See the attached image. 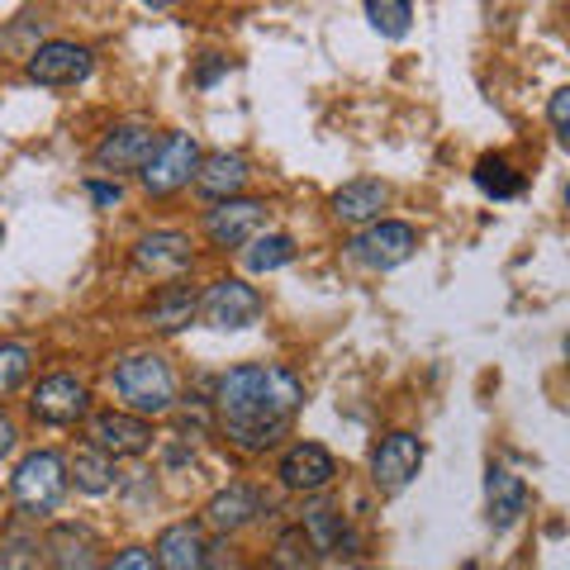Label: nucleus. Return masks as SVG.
<instances>
[{
	"label": "nucleus",
	"instance_id": "nucleus-1",
	"mask_svg": "<svg viewBox=\"0 0 570 570\" xmlns=\"http://www.w3.org/2000/svg\"><path fill=\"white\" fill-rule=\"evenodd\" d=\"M299 404H305V381L276 362H243L214 385V423L228 438V448L247 456L272 452L291 433Z\"/></svg>",
	"mask_w": 570,
	"mask_h": 570
},
{
	"label": "nucleus",
	"instance_id": "nucleus-2",
	"mask_svg": "<svg viewBox=\"0 0 570 570\" xmlns=\"http://www.w3.org/2000/svg\"><path fill=\"white\" fill-rule=\"evenodd\" d=\"M115 395L124 400V414H138V419H163L176 409V371L163 352H124L115 371Z\"/></svg>",
	"mask_w": 570,
	"mask_h": 570
},
{
	"label": "nucleus",
	"instance_id": "nucleus-3",
	"mask_svg": "<svg viewBox=\"0 0 570 570\" xmlns=\"http://www.w3.org/2000/svg\"><path fill=\"white\" fill-rule=\"evenodd\" d=\"M67 490H71V480H67L62 452H29L10 475L14 509H20L24 519H48V513H58Z\"/></svg>",
	"mask_w": 570,
	"mask_h": 570
},
{
	"label": "nucleus",
	"instance_id": "nucleus-4",
	"mask_svg": "<svg viewBox=\"0 0 570 570\" xmlns=\"http://www.w3.org/2000/svg\"><path fill=\"white\" fill-rule=\"evenodd\" d=\"M200 142H195V134H167V138H157V148H153V157L142 163V171H138V181H142V190L148 195H176L181 186H190L195 181V171H200Z\"/></svg>",
	"mask_w": 570,
	"mask_h": 570
},
{
	"label": "nucleus",
	"instance_id": "nucleus-5",
	"mask_svg": "<svg viewBox=\"0 0 570 570\" xmlns=\"http://www.w3.org/2000/svg\"><path fill=\"white\" fill-rule=\"evenodd\" d=\"M262 295L257 285H247L243 276H219L200 295V314L209 328H224V333H238V328H253L262 318Z\"/></svg>",
	"mask_w": 570,
	"mask_h": 570
},
{
	"label": "nucleus",
	"instance_id": "nucleus-6",
	"mask_svg": "<svg viewBox=\"0 0 570 570\" xmlns=\"http://www.w3.org/2000/svg\"><path fill=\"white\" fill-rule=\"evenodd\" d=\"M414 247H419L414 224L376 219V224H366L362 234L347 243V253L362 266H371V272H395V266H404L409 257H414Z\"/></svg>",
	"mask_w": 570,
	"mask_h": 570
},
{
	"label": "nucleus",
	"instance_id": "nucleus-7",
	"mask_svg": "<svg viewBox=\"0 0 570 570\" xmlns=\"http://www.w3.org/2000/svg\"><path fill=\"white\" fill-rule=\"evenodd\" d=\"M262 224H266V200H257V195H238V200H219L205 209V238L224 247V253H243L262 234Z\"/></svg>",
	"mask_w": 570,
	"mask_h": 570
},
{
	"label": "nucleus",
	"instance_id": "nucleus-8",
	"mask_svg": "<svg viewBox=\"0 0 570 570\" xmlns=\"http://www.w3.org/2000/svg\"><path fill=\"white\" fill-rule=\"evenodd\" d=\"M29 414L39 423H52V428H71L81 419H91V390H86L77 376H43L39 385L29 390Z\"/></svg>",
	"mask_w": 570,
	"mask_h": 570
},
{
	"label": "nucleus",
	"instance_id": "nucleus-9",
	"mask_svg": "<svg viewBox=\"0 0 570 570\" xmlns=\"http://www.w3.org/2000/svg\"><path fill=\"white\" fill-rule=\"evenodd\" d=\"M91 67H96V52L86 48V43H71V39H48L29 52V81H39V86H77L91 77Z\"/></svg>",
	"mask_w": 570,
	"mask_h": 570
},
{
	"label": "nucleus",
	"instance_id": "nucleus-10",
	"mask_svg": "<svg viewBox=\"0 0 570 570\" xmlns=\"http://www.w3.org/2000/svg\"><path fill=\"white\" fill-rule=\"evenodd\" d=\"M423 466V442L414 433H385L376 448H371V485H376L381 494H400L409 480L419 475Z\"/></svg>",
	"mask_w": 570,
	"mask_h": 570
},
{
	"label": "nucleus",
	"instance_id": "nucleus-11",
	"mask_svg": "<svg viewBox=\"0 0 570 570\" xmlns=\"http://www.w3.org/2000/svg\"><path fill=\"white\" fill-rule=\"evenodd\" d=\"M276 480L295 494H318L337 480V461L324 442H295V448H285V456L276 461Z\"/></svg>",
	"mask_w": 570,
	"mask_h": 570
},
{
	"label": "nucleus",
	"instance_id": "nucleus-12",
	"mask_svg": "<svg viewBox=\"0 0 570 570\" xmlns=\"http://www.w3.org/2000/svg\"><path fill=\"white\" fill-rule=\"evenodd\" d=\"M134 266L142 276H157V281H176L186 276L195 266V253H190V238L176 234V228H153L134 243Z\"/></svg>",
	"mask_w": 570,
	"mask_h": 570
},
{
	"label": "nucleus",
	"instance_id": "nucleus-13",
	"mask_svg": "<svg viewBox=\"0 0 570 570\" xmlns=\"http://www.w3.org/2000/svg\"><path fill=\"white\" fill-rule=\"evenodd\" d=\"M91 448L110 461L142 456L153 448V423L138 414H124V409H105V414H91Z\"/></svg>",
	"mask_w": 570,
	"mask_h": 570
},
{
	"label": "nucleus",
	"instance_id": "nucleus-14",
	"mask_svg": "<svg viewBox=\"0 0 570 570\" xmlns=\"http://www.w3.org/2000/svg\"><path fill=\"white\" fill-rule=\"evenodd\" d=\"M266 513V499L257 485H247V480H234V485H224L219 494H209L205 504V523L209 532H219V538H234V532H243L247 523H257Z\"/></svg>",
	"mask_w": 570,
	"mask_h": 570
},
{
	"label": "nucleus",
	"instance_id": "nucleus-15",
	"mask_svg": "<svg viewBox=\"0 0 570 570\" xmlns=\"http://www.w3.org/2000/svg\"><path fill=\"white\" fill-rule=\"evenodd\" d=\"M299 532H305V542L314 551H324V557H352L356 551V532L347 523L343 504H333V499H309L305 513H299Z\"/></svg>",
	"mask_w": 570,
	"mask_h": 570
},
{
	"label": "nucleus",
	"instance_id": "nucleus-16",
	"mask_svg": "<svg viewBox=\"0 0 570 570\" xmlns=\"http://www.w3.org/2000/svg\"><path fill=\"white\" fill-rule=\"evenodd\" d=\"M157 148V134L148 129V124H115L110 134H105L96 142V153H91V163L100 171H142V163L153 157Z\"/></svg>",
	"mask_w": 570,
	"mask_h": 570
},
{
	"label": "nucleus",
	"instance_id": "nucleus-17",
	"mask_svg": "<svg viewBox=\"0 0 570 570\" xmlns=\"http://www.w3.org/2000/svg\"><path fill=\"white\" fill-rule=\"evenodd\" d=\"M43 570H100V542L86 523H58L43 538Z\"/></svg>",
	"mask_w": 570,
	"mask_h": 570
},
{
	"label": "nucleus",
	"instance_id": "nucleus-18",
	"mask_svg": "<svg viewBox=\"0 0 570 570\" xmlns=\"http://www.w3.org/2000/svg\"><path fill=\"white\" fill-rule=\"evenodd\" d=\"M214 557V547L205 538V528L200 523H171L157 532V547H153V561L157 570H205Z\"/></svg>",
	"mask_w": 570,
	"mask_h": 570
},
{
	"label": "nucleus",
	"instance_id": "nucleus-19",
	"mask_svg": "<svg viewBox=\"0 0 570 570\" xmlns=\"http://www.w3.org/2000/svg\"><path fill=\"white\" fill-rule=\"evenodd\" d=\"M247 176H253V167H247L243 153H209V157H200L195 186H200V195L209 205H219V200H238Z\"/></svg>",
	"mask_w": 570,
	"mask_h": 570
},
{
	"label": "nucleus",
	"instance_id": "nucleus-20",
	"mask_svg": "<svg viewBox=\"0 0 570 570\" xmlns=\"http://www.w3.org/2000/svg\"><path fill=\"white\" fill-rule=\"evenodd\" d=\"M195 314H200V295H195L190 285H163V291L142 305V324L157 333H181L195 324Z\"/></svg>",
	"mask_w": 570,
	"mask_h": 570
},
{
	"label": "nucleus",
	"instance_id": "nucleus-21",
	"mask_svg": "<svg viewBox=\"0 0 570 570\" xmlns=\"http://www.w3.org/2000/svg\"><path fill=\"white\" fill-rule=\"evenodd\" d=\"M485 513L494 528H513L528 513V485L523 475H513L509 466H490L485 471Z\"/></svg>",
	"mask_w": 570,
	"mask_h": 570
},
{
	"label": "nucleus",
	"instance_id": "nucleus-22",
	"mask_svg": "<svg viewBox=\"0 0 570 570\" xmlns=\"http://www.w3.org/2000/svg\"><path fill=\"white\" fill-rule=\"evenodd\" d=\"M385 200H390L385 181H371V176H362V181H347L343 190H333V214L343 224H376Z\"/></svg>",
	"mask_w": 570,
	"mask_h": 570
},
{
	"label": "nucleus",
	"instance_id": "nucleus-23",
	"mask_svg": "<svg viewBox=\"0 0 570 570\" xmlns=\"http://www.w3.org/2000/svg\"><path fill=\"white\" fill-rule=\"evenodd\" d=\"M471 181L480 186V195H490V200H519L528 190V176L509 163V157H480Z\"/></svg>",
	"mask_w": 570,
	"mask_h": 570
},
{
	"label": "nucleus",
	"instance_id": "nucleus-24",
	"mask_svg": "<svg viewBox=\"0 0 570 570\" xmlns=\"http://www.w3.org/2000/svg\"><path fill=\"white\" fill-rule=\"evenodd\" d=\"M67 480L81 494H110L115 490V461L96 448H77L67 456Z\"/></svg>",
	"mask_w": 570,
	"mask_h": 570
},
{
	"label": "nucleus",
	"instance_id": "nucleus-25",
	"mask_svg": "<svg viewBox=\"0 0 570 570\" xmlns=\"http://www.w3.org/2000/svg\"><path fill=\"white\" fill-rule=\"evenodd\" d=\"M295 238L291 234H257L253 243L243 247V262H247V272L253 276H266V272H281V266H291L295 262Z\"/></svg>",
	"mask_w": 570,
	"mask_h": 570
},
{
	"label": "nucleus",
	"instance_id": "nucleus-26",
	"mask_svg": "<svg viewBox=\"0 0 570 570\" xmlns=\"http://www.w3.org/2000/svg\"><path fill=\"white\" fill-rule=\"evenodd\" d=\"M366 20L381 39H404L409 20H414V6L409 0H366Z\"/></svg>",
	"mask_w": 570,
	"mask_h": 570
},
{
	"label": "nucleus",
	"instance_id": "nucleus-27",
	"mask_svg": "<svg viewBox=\"0 0 570 570\" xmlns=\"http://www.w3.org/2000/svg\"><path fill=\"white\" fill-rule=\"evenodd\" d=\"M43 542L39 538H24V532H14V538L0 542V570H43Z\"/></svg>",
	"mask_w": 570,
	"mask_h": 570
},
{
	"label": "nucleus",
	"instance_id": "nucleus-28",
	"mask_svg": "<svg viewBox=\"0 0 570 570\" xmlns=\"http://www.w3.org/2000/svg\"><path fill=\"white\" fill-rule=\"evenodd\" d=\"M33 366V352L24 343H0V395H10V390H20L24 376Z\"/></svg>",
	"mask_w": 570,
	"mask_h": 570
},
{
	"label": "nucleus",
	"instance_id": "nucleus-29",
	"mask_svg": "<svg viewBox=\"0 0 570 570\" xmlns=\"http://www.w3.org/2000/svg\"><path fill=\"white\" fill-rule=\"evenodd\" d=\"M100 570H157V561L148 547H124V551H115V561H105Z\"/></svg>",
	"mask_w": 570,
	"mask_h": 570
},
{
	"label": "nucleus",
	"instance_id": "nucleus-30",
	"mask_svg": "<svg viewBox=\"0 0 570 570\" xmlns=\"http://www.w3.org/2000/svg\"><path fill=\"white\" fill-rule=\"evenodd\" d=\"M547 119H551V129H557V138L566 142V138H570V91H557V96H551Z\"/></svg>",
	"mask_w": 570,
	"mask_h": 570
},
{
	"label": "nucleus",
	"instance_id": "nucleus-31",
	"mask_svg": "<svg viewBox=\"0 0 570 570\" xmlns=\"http://www.w3.org/2000/svg\"><path fill=\"white\" fill-rule=\"evenodd\" d=\"M86 195H91L100 209H115L124 190H119V181H86Z\"/></svg>",
	"mask_w": 570,
	"mask_h": 570
},
{
	"label": "nucleus",
	"instance_id": "nucleus-32",
	"mask_svg": "<svg viewBox=\"0 0 570 570\" xmlns=\"http://www.w3.org/2000/svg\"><path fill=\"white\" fill-rule=\"evenodd\" d=\"M228 71V58H219V52H209V62H200V71H195V86H214Z\"/></svg>",
	"mask_w": 570,
	"mask_h": 570
},
{
	"label": "nucleus",
	"instance_id": "nucleus-33",
	"mask_svg": "<svg viewBox=\"0 0 570 570\" xmlns=\"http://www.w3.org/2000/svg\"><path fill=\"white\" fill-rule=\"evenodd\" d=\"M14 442H20V433H14V423H10L6 409H0V461H6V456L14 452Z\"/></svg>",
	"mask_w": 570,
	"mask_h": 570
},
{
	"label": "nucleus",
	"instance_id": "nucleus-34",
	"mask_svg": "<svg viewBox=\"0 0 570 570\" xmlns=\"http://www.w3.org/2000/svg\"><path fill=\"white\" fill-rule=\"evenodd\" d=\"M205 570H247L238 557H209V566Z\"/></svg>",
	"mask_w": 570,
	"mask_h": 570
},
{
	"label": "nucleus",
	"instance_id": "nucleus-35",
	"mask_svg": "<svg viewBox=\"0 0 570 570\" xmlns=\"http://www.w3.org/2000/svg\"><path fill=\"white\" fill-rule=\"evenodd\" d=\"M266 570H314V566H305V561H272Z\"/></svg>",
	"mask_w": 570,
	"mask_h": 570
},
{
	"label": "nucleus",
	"instance_id": "nucleus-36",
	"mask_svg": "<svg viewBox=\"0 0 570 570\" xmlns=\"http://www.w3.org/2000/svg\"><path fill=\"white\" fill-rule=\"evenodd\" d=\"M0 238H6V228H0Z\"/></svg>",
	"mask_w": 570,
	"mask_h": 570
}]
</instances>
